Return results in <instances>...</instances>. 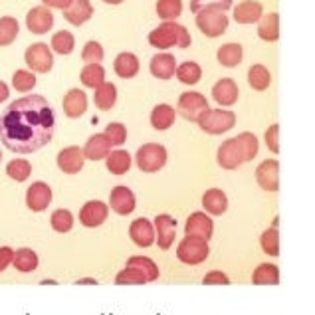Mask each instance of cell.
<instances>
[{"instance_id": "d4e9b609", "label": "cell", "mask_w": 315, "mask_h": 315, "mask_svg": "<svg viewBox=\"0 0 315 315\" xmlns=\"http://www.w3.org/2000/svg\"><path fill=\"white\" fill-rule=\"evenodd\" d=\"M177 119V109H173L167 103H159L153 111H151V125L157 131H167L175 125Z\"/></svg>"}, {"instance_id": "4fadbf2b", "label": "cell", "mask_w": 315, "mask_h": 315, "mask_svg": "<svg viewBox=\"0 0 315 315\" xmlns=\"http://www.w3.org/2000/svg\"><path fill=\"white\" fill-rule=\"evenodd\" d=\"M129 238L133 240L135 246L139 248H149L157 242V232L155 224L149 218H135L129 224Z\"/></svg>"}, {"instance_id": "1f68e13d", "label": "cell", "mask_w": 315, "mask_h": 315, "mask_svg": "<svg viewBox=\"0 0 315 315\" xmlns=\"http://www.w3.org/2000/svg\"><path fill=\"white\" fill-rule=\"evenodd\" d=\"M254 285H277L279 283V270L276 264H260L252 274Z\"/></svg>"}, {"instance_id": "277c9868", "label": "cell", "mask_w": 315, "mask_h": 315, "mask_svg": "<svg viewBox=\"0 0 315 315\" xmlns=\"http://www.w3.org/2000/svg\"><path fill=\"white\" fill-rule=\"evenodd\" d=\"M167 149L161 143H145L135 155V163L143 173H157L167 165Z\"/></svg>"}, {"instance_id": "c3c4849f", "label": "cell", "mask_w": 315, "mask_h": 315, "mask_svg": "<svg viewBox=\"0 0 315 315\" xmlns=\"http://www.w3.org/2000/svg\"><path fill=\"white\" fill-rule=\"evenodd\" d=\"M232 0H191V10L197 14L204 8H218V10H230Z\"/></svg>"}, {"instance_id": "681fc988", "label": "cell", "mask_w": 315, "mask_h": 315, "mask_svg": "<svg viewBox=\"0 0 315 315\" xmlns=\"http://www.w3.org/2000/svg\"><path fill=\"white\" fill-rule=\"evenodd\" d=\"M202 283H204V285H228V283H230V277H228L224 272H220V270H212V272H208V274L202 277Z\"/></svg>"}, {"instance_id": "8d00e7d4", "label": "cell", "mask_w": 315, "mask_h": 315, "mask_svg": "<svg viewBox=\"0 0 315 315\" xmlns=\"http://www.w3.org/2000/svg\"><path fill=\"white\" fill-rule=\"evenodd\" d=\"M248 83H250V87L256 89V91L268 89L270 83H272V76H270L268 68L262 66V64H254V66L248 70Z\"/></svg>"}, {"instance_id": "f907efd6", "label": "cell", "mask_w": 315, "mask_h": 315, "mask_svg": "<svg viewBox=\"0 0 315 315\" xmlns=\"http://www.w3.org/2000/svg\"><path fill=\"white\" fill-rule=\"evenodd\" d=\"M266 145L272 153H279V125H272L266 131Z\"/></svg>"}, {"instance_id": "11a10c76", "label": "cell", "mask_w": 315, "mask_h": 315, "mask_svg": "<svg viewBox=\"0 0 315 315\" xmlns=\"http://www.w3.org/2000/svg\"><path fill=\"white\" fill-rule=\"evenodd\" d=\"M85 283H89V285H95L97 281H95V279H91V277H85V279H79V281H78V285H85Z\"/></svg>"}, {"instance_id": "4316f807", "label": "cell", "mask_w": 315, "mask_h": 315, "mask_svg": "<svg viewBox=\"0 0 315 315\" xmlns=\"http://www.w3.org/2000/svg\"><path fill=\"white\" fill-rule=\"evenodd\" d=\"M139 58L135 56V54H131V52H123V54H119L117 58H115V62H113V70H115V74L119 76V78H123V79H131V78H135L137 74H139Z\"/></svg>"}, {"instance_id": "3957f363", "label": "cell", "mask_w": 315, "mask_h": 315, "mask_svg": "<svg viewBox=\"0 0 315 315\" xmlns=\"http://www.w3.org/2000/svg\"><path fill=\"white\" fill-rule=\"evenodd\" d=\"M193 42L189 30L177 22H163L149 34V44L157 50H169V48H189Z\"/></svg>"}, {"instance_id": "ffe728a7", "label": "cell", "mask_w": 315, "mask_h": 315, "mask_svg": "<svg viewBox=\"0 0 315 315\" xmlns=\"http://www.w3.org/2000/svg\"><path fill=\"white\" fill-rule=\"evenodd\" d=\"M111 147L113 145L109 143L105 133H95L83 145V155H85V159H89V161H101V159H107V157H109Z\"/></svg>"}, {"instance_id": "7a4b0ae2", "label": "cell", "mask_w": 315, "mask_h": 315, "mask_svg": "<svg viewBox=\"0 0 315 315\" xmlns=\"http://www.w3.org/2000/svg\"><path fill=\"white\" fill-rule=\"evenodd\" d=\"M258 137L250 131H244L232 139H226L216 153V161L222 169L226 171H234L244 163H250L256 159L258 155Z\"/></svg>"}, {"instance_id": "816d5d0a", "label": "cell", "mask_w": 315, "mask_h": 315, "mask_svg": "<svg viewBox=\"0 0 315 315\" xmlns=\"http://www.w3.org/2000/svg\"><path fill=\"white\" fill-rule=\"evenodd\" d=\"M14 260V250L8 248V246H2L0 248V274H2Z\"/></svg>"}, {"instance_id": "9c48e42d", "label": "cell", "mask_w": 315, "mask_h": 315, "mask_svg": "<svg viewBox=\"0 0 315 315\" xmlns=\"http://www.w3.org/2000/svg\"><path fill=\"white\" fill-rule=\"evenodd\" d=\"M24 60H26V66L30 68V72H36V74H48L54 66V54H52L50 46L44 42L32 44L26 50Z\"/></svg>"}, {"instance_id": "836d02e7", "label": "cell", "mask_w": 315, "mask_h": 315, "mask_svg": "<svg viewBox=\"0 0 315 315\" xmlns=\"http://www.w3.org/2000/svg\"><path fill=\"white\" fill-rule=\"evenodd\" d=\"M93 101L97 105V109L101 111H109L115 101H117V87L111 83V81H105L103 85H99L93 93Z\"/></svg>"}, {"instance_id": "e0dca14e", "label": "cell", "mask_w": 315, "mask_h": 315, "mask_svg": "<svg viewBox=\"0 0 315 315\" xmlns=\"http://www.w3.org/2000/svg\"><path fill=\"white\" fill-rule=\"evenodd\" d=\"M52 202V189L50 185L36 181L30 185V189L26 191V206L32 212H44Z\"/></svg>"}, {"instance_id": "e575fe53", "label": "cell", "mask_w": 315, "mask_h": 315, "mask_svg": "<svg viewBox=\"0 0 315 315\" xmlns=\"http://www.w3.org/2000/svg\"><path fill=\"white\" fill-rule=\"evenodd\" d=\"M115 283L117 285H143L149 283L147 274L137 268V266H125L117 276H115Z\"/></svg>"}, {"instance_id": "60d3db41", "label": "cell", "mask_w": 315, "mask_h": 315, "mask_svg": "<svg viewBox=\"0 0 315 315\" xmlns=\"http://www.w3.org/2000/svg\"><path fill=\"white\" fill-rule=\"evenodd\" d=\"M50 224L58 234H68L74 228V214L66 208H58L50 216Z\"/></svg>"}, {"instance_id": "2e32d148", "label": "cell", "mask_w": 315, "mask_h": 315, "mask_svg": "<svg viewBox=\"0 0 315 315\" xmlns=\"http://www.w3.org/2000/svg\"><path fill=\"white\" fill-rule=\"evenodd\" d=\"M109 216V206L101 200H87L79 210V222L85 228H97L101 226Z\"/></svg>"}, {"instance_id": "6da1fadb", "label": "cell", "mask_w": 315, "mask_h": 315, "mask_svg": "<svg viewBox=\"0 0 315 315\" xmlns=\"http://www.w3.org/2000/svg\"><path fill=\"white\" fill-rule=\"evenodd\" d=\"M54 131V109L40 93L12 101L0 115V141L12 153H36L52 141Z\"/></svg>"}, {"instance_id": "ba28073f", "label": "cell", "mask_w": 315, "mask_h": 315, "mask_svg": "<svg viewBox=\"0 0 315 315\" xmlns=\"http://www.w3.org/2000/svg\"><path fill=\"white\" fill-rule=\"evenodd\" d=\"M206 109H210L208 99L198 91H187L177 101V113L187 121H198V117Z\"/></svg>"}, {"instance_id": "6f0895ef", "label": "cell", "mask_w": 315, "mask_h": 315, "mask_svg": "<svg viewBox=\"0 0 315 315\" xmlns=\"http://www.w3.org/2000/svg\"><path fill=\"white\" fill-rule=\"evenodd\" d=\"M0 161H2V151H0Z\"/></svg>"}, {"instance_id": "52a82bcc", "label": "cell", "mask_w": 315, "mask_h": 315, "mask_svg": "<svg viewBox=\"0 0 315 315\" xmlns=\"http://www.w3.org/2000/svg\"><path fill=\"white\" fill-rule=\"evenodd\" d=\"M208 254H210L208 242L202 238H195V236H185L177 248L179 262H183L187 266H198V264L206 262Z\"/></svg>"}, {"instance_id": "f546056e", "label": "cell", "mask_w": 315, "mask_h": 315, "mask_svg": "<svg viewBox=\"0 0 315 315\" xmlns=\"http://www.w3.org/2000/svg\"><path fill=\"white\" fill-rule=\"evenodd\" d=\"M258 36L264 42H276L279 38V14L270 12L262 16V20L258 22Z\"/></svg>"}, {"instance_id": "83f0119b", "label": "cell", "mask_w": 315, "mask_h": 315, "mask_svg": "<svg viewBox=\"0 0 315 315\" xmlns=\"http://www.w3.org/2000/svg\"><path fill=\"white\" fill-rule=\"evenodd\" d=\"M105 165H107V171H109L111 175L121 177V175H125V173L131 169L133 159H131V155H129L127 151L115 149V151L109 153V157L105 159Z\"/></svg>"}, {"instance_id": "f1b7e54d", "label": "cell", "mask_w": 315, "mask_h": 315, "mask_svg": "<svg viewBox=\"0 0 315 315\" xmlns=\"http://www.w3.org/2000/svg\"><path fill=\"white\" fill-rule=\"evenodd\" d=\"M12 264H14V268H16L18 272H22V274H32V272L38 270L40 260H38V254H36L32 248H18V250L14 252Z\"/></svg>"}, {"instance_id": "7bdbcfd3", "label": "cell", "mask_w": 315, "mask_h": 315, "mask_svg": "<svg viewBox=\"0 0 315 315\" xmlns=\"http://www.w3.org/2000/svg\"><path fill=\"white\" fill-rule=\"evenodd\" d=\"M260 246H262V250L268 256H272V258L279 256V232H277V226H272L266 232H262Z\"/></svg>"}, {"instance_id": "9a60e30c", "label": "cell", "mask_w": 315, "mask_h": 315, "mask_svg": "<svg viewBox=\"0 0 315 315\" xmlns=\"http://www.w3.org/2000/svg\"><path fill=\"white\" fill-rule=\"evenodd\" d=\"M58 167L62 173L66 175H78L81 169H83V163H85V155H83V149L72 145V147H66L58 153Z\"/></svg>"}, {"instance_id": "bcb514c9", "label": "cell", "mask_w": 315, "mask_h": 315, "mask_svg": "<svg viewBox=\"0 0 315 315\" xmlns=\"http://www.w3.org/2000/svg\"><path fill=\"white\" fill-rule=\"evenodd\" d=\"M103 133H105V137L109 139V143H111L113 147H121V145L127 141V129H125L123 123L113 121V123H109V125L105 127Z\"/></svg>"}, {"instance_id": "44dd1931", "label": "cell", "mask_w": 315, "mask_h": 315, "mask_svg": "<svg viewBox=\"0 0 315 315\" xmlns=\"http://www.w3.org/2000/svg\"><path fill=\"white\" fill-rule=\"evenodd\" d=\"M264 16L262 2L258 0H244L238 6H234V20L238 24H256Z\"/></svg>"}, {"instance_id": "ab89813d", "label": "cell", "mask_w": 315, "mask_h": 315, "mask_svg": "<svg viewBox=\"0 0 315 315\" xmlns=\"http://www.w3.org/2000/svg\"><path fill=\"white\" fill-rule=\"evenodd\" d=\"M20 32V24L14 16L0 18V46H10Z\"/></svg>"}, {"instance_id": "5b68a950", "label": "cell", "mask_w": 315, "mask_h": 315, "mask_svg": "<svg viewBox=\"0 0 315 315\" xmlns=\"http://www.w3.org/2000/svg\"><path fill=\"white\" fill-rule=\"evenodd\" d=\"M197 123L208 135H222L236 125V115L228 109H206Z\"/></svg>"}, {"instance_id": "5bb4252c", "label": "cell", "mask_w": 315, "mask_h": 315, "mask_svg": "<svg viewBox=\"0 0 315 315\" xmlns=\"http://www.w3.org/2000/svg\"><path fill=\"white\" fill-rule=\"evenodd\" d=\"M185 234L187 236H195V238H202V240H210L214 234V222L210 218V214L206 212H193L187 218L185 224Z\"/></svg>"}, {"instance_id": "d590c367", "label": "cell", "mask_w": 315, "mask_h": 315, "mask_svg": "<svg viewBox=\"0 0 315 315\" xmlns=\"http://www.w3.org/2000/svg\"><path fill=\"white\" fill-rule=\"evenodd\" d=\"M183 14V0H157V16L163 22H175Z\"/></svg>"}, {"instance_id": "603a6c76", "label": "cell", "mask_w": 315, "mask_h": 315, "mask_svg": "<svg viewBox=\"0 0 315 315\" xmlns=\"http://www.w3.org/2000/svg\"><path fill=\"white\" fill-rule=\"evenodd\" d=\"M202 208L210 216H222L228 210V198L220 189H208L202 195Z\"/></svg>"}, {"instance_id": "74e56055", "label": "cell", "mask_w": 315, "mask_h": 315, "mask_svg": "<svg viewBox=\"0 0 315 315\" xmlns=\"http://www.w3.org/2000/svg\"><path fill=\"white\" fill-rule=\"evenodd\" d=\"M202 78V70L197 62H183L177 66V79L181 83H187V85H195L198 83Z\"/></svg>"}, {"instance_id": "9f6ffc18", "label": "cell", "mask_w": 315, "mask_h": 315, "mask_svg": "<svg viewBox=\"0 0 315 315\" xmlns=\"http://www.w3.org/2000/svg\"><path fill=\"white\" fill-rule=\"evenodd\" d=\"M103 2H105V4H121L123 0H103Z\"/></svg>"}, {"instance_id": "484cf974", "label": "cell", "mask_w": 315, "mask_h": 315, "mask_svg": "<svg viewBox=\"0 0 315 315\" xmlns=\"http://www.w3.org/2000/svg\"><path fill=\"white\" fill-rule=\"evenodd\" d=\"M91 16H93V6L89 0H74V4L68 10H64V18L74 26L85 24Z\"/></svg>"}, {"instance_id": "db71d44e", "label": "cell", "mask_w": 315, "mask_h": 315, "mask_svg": "<svg viewBox=\"0 0 315 315\" xmlns=\"http://www.w3.org/2000/svg\"><path fill=\"white\" fill-rule=\"evenodd\" d=\"M8 95H10V89H8V85H6L4 81H0V103H2V101H6V99H8Z\"/></svg>"}, {"instance_id": "ac0fdd59", "label": "cell", "mask_w": 315, "mask_h": 315, "mask_svg": "<svg viewBox=\"0 0 315 315\" xmlns=\"http://www.w3.org/2000/svg\"><path fill=\"white\" fill-rule=\"evenodd\" d=\"M26 26L32 34H46L54 26V14L48 6H34L26 14Z\"/></svg>"}, {"instance_id": "30bf717a", "label": "cell", "mask_w": 315, "mask_h": 315, "mask_svg": "<svg viewBox=\"0 0 315 315\" xmlns=\"http://www.w3.org/2000/svg\"><path fill=\"white\" fill-rule=\"evenodd\" d=\"M256 183L266 193L279 191V163L276 159H266L256 169Z\"/></svg>"}, {"instance_id": "7402d4cb", "label": "cell", "mask_w": 315, "mask_h": 315, "mask_svg": "<svg viewBox=\"0 0 315 315\" xmlns=\"http://www.w3.org/2000/svg\"><path fill=\"white\" fill-rule=\"evenodd\" d=\"M212 97H214L216 103H220L224 107L234 105L238 101V85H236V81L230 79V78L218 79L214 83V87H212Z\"/></svg>"}, {"instance_id": "d6986e66", "label": "cell", "mask_w": 315, "mask_h": 315, "mask_svg": "<svg viewBox=\"0 0 315 315\" xmlns=\"http://www.w3.org/2000/svg\"><path fill=\"white\" fill-rule=\"evenodd\" d=\"M177 60L173 54L169 52H159L157 56L151 58L149 70L157 79H171L173 76H177Z\"/></svg>"}, {"instance_id": "7c38bea8", "label": "cell", "mask_w": 315, "mask_h": 315, "mask_svg": "<svg viewBox=\"0 0 315 315\" xmlns=\"http://www.w3.org/2000/svg\"><path fill=\"white\" fill-rule=\"evenodd\" d=\"M109 208L113 212H117L119 216H129L137 208L135 193L129 187H125V185L115 187L111 191V195H109Z\"/></svg>"}, {"instance_id": "d6a6232c", "label": "cell", "mask_w": 315, "mask_h": 315, "mask_svg": "<svg viewBox=\"0 0 315 315\" xmlns=\"http://www.w3.org/2000/svg\"><path fill=\"white\" fill-rule=\"evenodd\" d=\"M79 79L85 87L97 89L99 85L105 83V70L101 64H85L83 70L79 72Z\"/></svg>"}, {"instance_id": "f5cc1de1", "label": "cell", "mask_w": 315, "mask_h": 315, "mask_svg": "<svg viewBox=\"0 0 315 315\" xmlns=\"http://www.w3.org/2000/svg\"><path fill=\"white\" fill-rule=\"evenodd\" d=\"M44 6L48 8H60V10H68L72 4H74V0H42Z\"/></svg>"}, {"instance_id": "ee69618b", "label": "cell", "mask_w": 315, "mask_h": 315, "mask_svg": "<svg viewBox=\"0 0 315 315\" xmlns=\"http://www.w3.org/2000/svg\"><path fill=\"white\" fill-rule=\"evenodd\" d=\"M127 266H137V268H141L145 274H147V277H149V281H155V279H159V266H157L151 258H147V256H131L129 260H127Z\"/></svg>"}, {"instance_id": "4dcf8cb0", "label": "cell", "mask_w": 315, "mask_h": 315, "mask_svg": "<svg viewBox=\"0 0 315 315\" xmlns=\"http://www.w3.org/2000/svg\"><path fill=\"white\" fill-rule=\"evenodd\" d=\"M216 58H218L220 66H224V68H236V66L242 62L244 52H242V46H240V44L228 42V44H224V46L218 48Z\"/></svg>"}, {"instance_id": "cb8c5ba5", "label": "cell", "mask_w": 315, "mask_h": 315, "mask_svg": "<svg viewBox=\"0 0 315 315\" xmlns=\"http://www.w3.org/2000/svg\"><path fill=\"white\" fill-rule=\"evenodd\" d=\"M87 111V95L81 89H70L64 97V113L72 119L81 117Z\"/></svg>"}, {"instance_id": "8fae6325", "label": "cell", "mask_w": 315, "mask_h": 315, "mask_svg": "<svg viewBox=\"0 0 315 315\" xmlns=\"http://www.w3.org/2000/svg\"><path fill=\"white\" fill-rule=\"evenodd\" d=\"M153 224L157 232V246L163 252H167L177 240V220L169 214H159L153 220Z\"/></svg>"}, {"instance_id": "7dc6e473", "label": "cell", "mask_w": 315, "mask_h": 315, "mask_svg": "<svg viewBox=\"0 0 315 315\" xmlns=\"http://www.w3.org/2000/svg\"><path fill=\"white\" fill-rule=\"evenodd\" d=\"M103 48H101V44L99 42H95V40H89V42H85V46H83V50H81V60L85 62V64H99L101 60H103Z\"/></svg>"}, {"instance_id": "f6af8a7d", "label": "cell", "mask_w": 315, "mask_h": 315, "mask_svg": "<svg viewBox=\"0 0 315 315\" xmlns=\"http://www.w3.org/2000/svg\"><path fill=\"white\" fill-rule=\"evenodd\" d=\"M12 85H14V89L20 91V93L32 91L34 85H36V76H34V72H28V70H18V72H14V76H12Z\"/></svg>"}, {"instance_id": "b9f144b4", "label": "cell", "mask_w": 315, "mask_h": 315, "mask_svg": "<svg viewBox=\"0 0 315 315\" xmlns=\"http://www.w3.org/2000/svg\"><path fill=\"white\" fill-rule=\"evenodd\" d=\"M6 175L16 183H24L32 175V165L26 159H14L6 165Z\"/></svg>"}, {"instance_id": "8992f818", "label": "cell", "mask_w": 315, "mask_h": 315, "mask_svg": "<svg viewBox=\"0 0 315 315\" xmlns=\"http://www.w3.org/2000/svg\"><path fill=\"white\" fill-rule=\"evenodd\" d=\"M195 22H197L198 30L208 38H218L228 28V16L224 10H218V8H204V10L197 12Z\"/></svg>"}, {"instance_id": "f35d334b", "label": "cell", "mask_w": 315, "mask_h": 315, "mask_svg": "<svg viewBox=\"0 0 315 315\" xmlns=\"http://www.w3.org/2000/svg\"><path fill=\"white\" fill-rule=\"evenodd\" d=\"M50 46H52V50H54L56 54H60V56H68V54H72V52H74V48H76V38H74V34H72V32H68V30H60V32H56V34L52 36Z\"/></svg>"}]
</instances>
